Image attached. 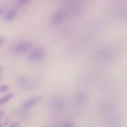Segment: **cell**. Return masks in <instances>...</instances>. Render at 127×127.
Listing matches in <instances>:
<instances>
[{"instance_id": "cell-5", "label": "cell", "mask_w": 127, "mask_h": 127, "mask_svg": "<svg viewBox=\"0 0 127 127\" xmlns=\"http://www.w3.org/2000/svg\"><path fill=\"white\" fill-rule=\"evenodd\" d=\"M42 55H43V52L41 51H37V52H35L34 54H33L32 55L31 57L34 60L38 59L39 58H41V57H42Z\"/></svg>"}, {"instance_id": "cell-10", "label": "cell", "mask_w": 127, "mask_h": 127, "mask_svg": "<svg viewBox=\"0 0 127 127\" xmlns=\"http://www.w3.org/2000/svg\"><path fill=\"white\" fill-rule=\"evenodd\" d=\"M4 115V112H2V111H0V118L3 117V115Z\"/></svg>"}, {"instance_id": "cell-1", "label": "cell", "mask_w": 127, "mask_h": 127, "mask_svg": "<svg viewBox=\"0 0 127 127\" xmlns=\"http://www.w3.org/2000/svg\"><path fill=\"white\" fill-rule=\"evenodd\" d=\"M30 47V44L29 43H21L16 48L17 52H25Z\"/></svg>"}, {"instance_id": "cell-7", "label": "cell", "mask_w": 127, "mask_h": 127, "mask_svg": "<svg viewBox=\"0 0 127 127\" xmlns=\"http://www.w3.org/2000/svg\"><path fill=\"white\" fill-rule=\"evenodd\" d=\"M63 127H74L71 123H67L64 125Z\"/></svg>"}, {"instance_id": "cell-12", "label": "cell", "mask_w": 127, "mask_h": 127, "mask_svg": "<svg viewBox=\"0 0 127 127\" xmlns=\"http://www.w3.org/2000/svg\"><path fill=\"white\" fill-rule=\"evenodd\" d=\"M1 68L0 67V72H1Z\"/></svg>"}, {"instance_id": "cell-4", "label": "cell", "mask_w": 127, "mask_h": 127, "mask_svg": "<svg viewBox=\"0 0 127 127\" xmlns=\"http://www.w3.org/2000/svg\"><path fill=\"white\" fill-rule=\"evenodd\" d=\"M16 14V13L14 11H11L9 13H8V14L5 16V20L7 21L12 20L15 17Z\"/></svg>"}, {"instance_id": "cell-2", "label": "cell", "mask_w": 127, "mask_h": 127, "mask_svg": "<svg viewBox=\"0 0 127 127\" xmlns=\"http://www.w3.org/2000/svg\"><path fill=\"white\" fill-rule=\"evenodd\" d=\"M39 101V99L38 98H32V99H31V100H29L26 102L25 103H24V105H23V107L26 108H29V107H32V106H33L34 105L36 104V103H37Z\"/></svg>"}, {"instance_id": "cell-8", "label": "cell", "mask_w": 127, "mask_h": 127, "mask_svg": "<svg viewBox=\"0 0 127 127\" xmlns=\"http://www.w3.org/2000/svg\"><path fill=\"white\" fill-rule=\"evenodd\" d=\"M19 127V123H14L11 125L9 127Z\"/></svg>"}, {"instance_id": "cell-6", "label": "cell", "mask_w": 127, "mask_h": 127, "mask_svg": "<svg viewBox=\"0 0 127 127\" xmlns=\"http://www.w3.org/2000/svg\"><path fill=\"white\" fill-rule=\"evenodd\" d=\"M8 89H9V86L7 85H2V86L0 87V92H5Z\"/></svg>"}, {"instance_id": "cell-11", "label": "cell", "mask_w": 127, "mask_h": 127, "mask_svg": "<svg viewBox=\"0 0 127 127\" xmlns=\"http://www.w3.org/2000/svg\"><path fill=\"white\" fill-rule=\"evenodd\" d=\"M2 13H3V9H0V14H1Z\"/></svg>"}, {"instance_id": "cell-3", "label": "cell", "mask_w": 127, "mask_h": 127, "mask_svg": "<svg viewBox=\"0 0 127 127\" xmlns=\"http://www.w3.org/2000/svg\"><path fill=\"white\" fill-rule=\"evenodd\" d=\"M13 97H14V94H13V93H10V94H7L6 95H5V96H4L3 97H2L1 98H0V106L4 104V103H6V102H8V101L10 100Z\"/></svg>"}, {"instance_id": "cell-9", "label": "cell", "mask_w": 127, "mask_h": 127, "mask_svg": "<svg viewBox=\"0 0 127 127\" xmlns=\"http://www.w3.org/2000/svg\"><path fill=\"white\" fill-rule=\"evenodd\" d=\"M4 41V39L2 38V37H0V46H1V45L3 44Z\"/></svg>"}, {"instance_id": "cell-13", "label": "cell", "mask_w": 127, "mask_h": 127, "mask_svg": "<svg viewBox=\"0 0 127 127\" xmlns=\"http://www.w3.org/2000/svg\"><path fill=\"white\" fill-rule=\"evenodd\" d=\"M0 127H1V126H0Z\"/></svg>"}]
</instances>
